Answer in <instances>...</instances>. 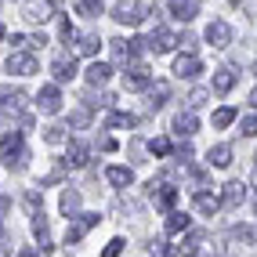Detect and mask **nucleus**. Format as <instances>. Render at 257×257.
<instances>
[{"instance_id":"nucleus-1","label":"nucleus","mask_w":257,"mask_h":257,"mask_svg":"<svg viewBox=\"0 0 257 257\" xmlns=\"http://www.w3.org/2000/svg\"><path fill=\"white\" fill-rule=\"evenodd\" d=\"M0 156H4V163H8V167H15V170H22V167H26V160H29V149H26L22 131H11V134H4V142H0Z\"/></svg>"},{"instance_id":"nucleus-2","label":"nucleus","mask_w":257,"mask_h":257,"mask_svg":"<svg viewBox=\"0 0 257 257\" xmlns=\"http://www.w3.org/2000/svg\"><path fill=\"white\" fill-rule=\"evenodd\" d=\"M112 19H116L119 26H142L145 8L138 4V0H119V4L112 8Z\"/></svg>"},{"instance_id":"nucleus-3","label":"nucleus","mask_w":257,"mask_h":257,"mask_svg":"<svg viewBox=\"0 0 257 257\" xmlns=\"http://www.w3.org/2000/svg\"><path fill=\"white\" fill-rule=\"evenodd\" d=\"M4 69L11 76H33V73H40V65H37V58H33L29 51H15V55L4 62Z\"/></svg>"},{"instance_id":"nucleus-4","label":"nucleus","mask_w":257,"mask_h":257,"mask_svg":"<svg viewBox=\"0 0 257 257\" xmlns=\"http://www.w3.org/2000/svg\"><path fill=\"white\" fill-rule=\"evenodd\" d=\"M98 221H101L98 214H76V221L69 225V232H65V246H76L80 239H83V235H87V232L98 225Z\"/></svg>"},{"instance_id":"nucleus-5","label":"nucleus","mask_w":257,"mask_h":257,"mask_svg":"<svg viewBox=\"0 0 257 257\" xmlns=\"http://www.w3.org/2000/svg\"><path fill=\"white\" fill-rule=\"evenodd\" d=\"M37 109H40L44 116L62 112V91H58V83H47V87H40V94H37Z\"/></svg>"},{"instance_id":"nucleus-6","label":"nucleus","mask_w":257,"mask_h":257,"mask_svg":"<svg viewBox=\"0 0 257 257\" xmlns=\"http://www.w3.org/2000/svg\"><path fill=\"white\" fill-rule=\"evenodd\" d=\"M149 188H152L149 196H152V203H156L160 210H174V203H178V185H170V181H160V185H156V181H152Z\"/></svg>"},{"instance_id":"nucleus-7","label":"nucleus","mask_w":257,"mask_h":257,"mask_svg":"<svg viewBox=\"0 0 257 257\" xmlns=\"http://www.w3.org/2000/svg\"><path fill=\"white\" fill-rule=\"evenodd\" d=\"M51 15H55V8H51V0H29V4L22 8V19L29 26H44Z\"/></svg>"},{"instance_id":"nucleus-8","label":"nucleus","mask_w":257,"mask_h":257,"mask_svg":"<svg viewBox=\"0 0 257 257\" xmlns=\"http://www.w3.org/2000/svg\"><path fill=\"white\" fill-rule=\"evenodd\" d=\"M109 44H112L116 62H134V58L142 55V47H145V40H138V37H134V40H123V37H119V40H109Z\"/></svg>"},{"instance_id":"nucleus-9","label":"nucleus","mask_w":257,"mask_h":257,"mask_svg":"<svg viewBox=\"0 0 257 257\" xmlns=\"http://www.w3.org/2000/svg\"><path fill=\"white\" fill-rule=\"evenodd\" d=\"M145 44H149V51H156V55H167V51H174L181 44V37H178V33H170V29H156Z\"/></svg>"},{"instance_id":"nucleus-10","label":"nucleus","mask_w":257,"mask_h":257,"mask_svg":"<svg viewBox=\"0 0 257 257\" xmlns=\"http://www.w3.org/2000/svg\"><path fill=\"white\" fill-rule=\"evenodd\" d=\"M123 87H127V91H145V87H152V73L145 69V65H127Z\"/></svg>"},{"instance_id":"nucleus-11","label":"nucleus","mask_w":257,"mask_h":257,"mask_svg":"<svg viewBox=\"0 0 257 257\" xmlns=\"http://www.w3.org/2000/svg\"><path fill=\"white\" fill-rule=\"evenodd\" d=\"M22 109H26L22 91H4L0 94V116H22Z\"/></svg>"},{"instance_id":"nucleus-12","label":"nucleus","mask_w":257,"mask_h":257,"mask_svg":"<svg viewBox=\"0 0 257 257\" xmlns=\"http://www.w3.org/2000/svg\"><path fill=\"white\" fill-rule=\"evenodd\" d=\"M87 160H91V149L83 142H69V145H65V167L80 170V167H87Z\"/></svg>"},{"instance_id":"nucleus-13","label":"nucleus","mask_w":257,"mask_h":257,"mask_svg":"<svg viewBox=\"0 0 257 257\" xmlns=\"http://www.w3.org/2000/svg\"><path fill=\"white\" fill-rule=\"evenodd\" d=\"M51 73H55V83H69L76 76V58L73 55H58L55 65H51Z\"/></svg>"},{"instance_id":"nucleus-14","label":"nucleus","mask_w":257,"mask_h":257,"mask_svg":"<svg viewBox=\"0 0 257 257\" xmlns=\"http://www.w3.org/2000/svg\"><path fill=\"white\" fill-rule=\"evenodd\" d=\"M192 207H196L199 214H207V217H214V214L221 210V196H214V192H207V188H199V192L192 196Z\"/></svg>"},{"instance_id":"nucleus-15","label":"nucleus","mask_w":257,"mask_h":257,"mask_svg":"<svg viewBox=\"0 0 257 257\" xmlns=\"http://www.w3.org/2000/svg\"><path fill=\"white\" fill-rule=\"evenodd\" d=\"M203 73V62L196 58V55H181L178 62H174V76H181V80H196Z\"/></svg>"},{"instance_id":"nucleus-16","label":"nucleus","mask_w":257,"mask_h":257,"mask_svg":"<svg viewBox=\"0 0 257 257\" xmlns=\"http://www.w3.org/2000/svg\"><path fill=\"white\" fill-rule=\"evenodd\" d=\"M207 44L210 47H228L232 44V26L228 22H210L207 26Z\"/></svg>"},{"instance_id":"nucleus-17","label":"nucleus","mask_w":257,"mask_h":257,"mask_svg":"<svg viewBox=\"0 0 257 257\" xmlns=\"http://www.w3.org/2000/svg\"><path fill=\"white\" fill-rule=\"evenodd\" d=\"M33 235H37V243H40V250H44V253L55 250V243H51V232H47V217H44V210L33 214Z\"/></svg>"},{"instance_id":"nucleus-18","label":"nucleus","mask_w":257,"mask_h":257,"mask_svg":"<svg viewBox=\"0 0 257 257\" xmlns=\"http://www.w3.org/2000/svg\"><path fill=\"white\" fill-rule=\"evenodd\" d=\"M196 127H199V119H196V112H192V109L174 116V134H181V138H192Z\"/></svg>"},{"instance_id":"nucleus-19","label":"nucleus","mask_w":257,"mask_h":257,"mask_svg":"<svg viewBox=\"0 0 257 257\" xmlns=\"http://www.w3.org/2000/svg\"><path fill=\"white\" fill-rule=\"evenodd\" d=\"M167 11L174 15L178 22H192V19H196V0H170Z\"/></svg>"},{"instance_id":"nucleus-20","label":"nucleus","mask_w":257,"mask_h":257,"mask_svg":"<svg viewBox=\"0 0 257 257\" xmlns=\"http://www.w3.org/2000/svg\"><path fill=\"white\" fill-rule=\"evenodd\" d=\"M243 196H246V185H243V181H228L225 192H221V207H239Z\"/></svg>"},{"instance_id":"nucleus-21","label":"nucleus","mask_w":257,"mask_h":257,"mask_svg":"<svg viewBox=\"0 0 257 257\" xmlns=\"http://www.w3.org/2000/svg\"><path fill=\"white\" fill-rule=\"evenodd\" d=\"M188 228H192V217H188V214H181V210H170V214H167V232H170V235L188 232Z\"/></svg>"},{"instance_id":"nucleus-22","label":"nucleus","mask_w":257,"mask_h":257,"mask_svg":"<svg viewBox=\"0 0 257 257\" xmlns=\"http://www.w3.org/2000/svg\"><path fill=\"white\" fill-rule=\"evenodd\" d=\"M109 76H112V69H109L105 62H91V65H87V83H91V87H101Z\"/></svg>"},{"instance_id":"nucleus-23","label":"nucleus","mask_w":257,"mask_h":257,"mask_svg":"<svg viewBox=\"0 0 257 257\" xmlns=\"http://www.w3.org/2000/svg\"><path fill=\"white\" fill-rule=\"evenodd\" d=\"M232 87H235V73H232V69L214 73V83H210V91H214V94H228Z\"/></svg>"},{"instance_id":"nucleus-24","label":"nucleus","mask_w":257,"mask_h":257,"mask_svg":"<svg viewBox=\"0 0 257 257\" xmlns=\"http://www.w3.org/2000/svg\"><path fill=\"white\" fill-rule=\"evenodd\" d=\"M58 207H62L65 217H76V210H80V192H76V188H65L62 199H58Z\"/></svg>"},{"instance_id":"nucleus-25","label":"nucleus","mask_w":257,"mask_h":257,"mask_svg":"<svg viewBox=\"0 0 257 257\" xmlns=\"http://www.w3.org/2000/svg\"><path fill=\"white\" fill-rule=\"evenodd\" d=\"M207 163H210V167H228V163H232V145H214V149L207 152Z\"/></svg>"},{"instance_id":"nucleus-26","label":"nucleus","mask_w":257,"mask_h":257,"mask_svg":"<svg viewBox=\"0 0 257 257\" xmlns=\"http://www.w3.org/2000/svg\"><path fill=\"white\" fill-rule=\"evenodd\" d=\"M109 185H116V188H127L131 181H134V170L131 167H109Z\"/></svg>"},{"instance_id":"nucleus-27","label":"nucleus","mask_w":257,"mask_h":257,"mask_svg":"<svg viewBox=\"0 0 257 257\" xmlns=\"http://www.w3.org/2000/svg\"><path fill=\"white\" fill-rule=\"evenodd\" d=\"M167 98H170V87H167V83H163V80L152 83V87H149V109H160Z\"/></svg>"},{"instance_id":"nucleus-28","label":"nucleus","mask_w":257,"mask_h":257,"mask_svg":"<svg viewBox=\"0 0 257 257\" xmlns=\"http://www.w3.org/2000/svg\"><path fill=\"white\" fill-rule=\"evenodd\" d=\"M11 44H15V47L33 51V47H44V44H47V37H44V33H37V37H22V33H11Z\"/></svg>"},{"instance_id":"nucleus-29","label":"nucleus","mask_w":257,"mask_h":257,"mask_svg":"<svg viewBox=\"0 0 257 257\" xmlns=\"http://www.w3.org/2000/svg\"><path fill=\"white\" fill-rule=\"evenodd\" d=\"M199 243H203V232H192V228H188V235L181 239L178 250H181L185 257H192V253H199Z\"/></svg>"},{"instance_id":"nucleus-30","label":"nucleus","mask_w":257,"mask_h":257,"mask_svg":"<svg viewBox=\"0 0 257 257\" xmlns=\"http://www.w3.org/2000/svg\"><path fill=\"white\" fill-rule=\"evenodd\" d=\"M105 127H109V131H123V127L131 131V127H134V116H131V112H109Z\"/></svg>"},{"instance_id":"nucleus-31","label":"nucleus","mask_w":257,"mask_h":257,"mask_svg":"<svg viewBox=\"0 0 257 257\" xmlns=\"http://www.w3.org/2000/svg\"><path fill=\"white\" fill-rule=\"evenodd\" d=\"M235 116H239V112H235L232 105H225V109H217V112H214V127H217V131H225V127H232V123H235Z\"/></svg>"},{"instance_id":"nucleus-32","label":"nucleus","mask_w":257,"mask_h":257,"mask_svg":"<svg viewBox=\"0 0 257 257\" xmlns=\"http://www.w3.org/2000/svg\"><path fill=\"white\" fill-rule=\"evenodd\" d=\"M76 11L83 19H98L101 15V0H76Z\"/></svg>"},{"instance_id":"nucleus-33","label":"nucleus","mask_w":257,"mask_h":257,"mask_svg":"<svg viewBox=\"0 0 257 257\" xmlns=\"http://www.w3.org/2000/svg\"><path fill=\"white\" fill-rule=\"evenodd\" d=\"M98 47H101V37H98V33H87L76 51H80V55H98Z\"/></svg>"},{"instance_id":"nucleus-34","label":"nucleus","mask_w":257,"mask_h":257,"mask_svg":"<svg viewBox=\"0 0 257 257\" xmlns=\"http://www.w3.org/2000/svg\"><path fill=\"white\" fill-rule=\"evenodd\" d=\"M149 152H152V156H170V138H152Z\"/></svg>"},{"instance_id":"nucleus-35","label":"nucleus","mask_w":257,"mask_h":257,"mask_svg":"<svg viewBox=\"0 0 257 257\" xmlns=\"http://www.w3.org/2000/svg\"><path fill=\"white\" fill-rule=\"evenodd\" d=\"M207 98H210V91H207V87H196L192 94H188V109H199V105H207Z\"/></svg>"},{"instance_id":"nucleus-36","label":"nucleus","mask_w":257,"mask_h":257,"mask_svg":"<svg viewBox=\"0 0 257 257\" xmlns=\"http://www.w3.org/2000/svg\"><path fill=\"white\" fill-rule=\"evenodd\" d=\"M58 37H62L65 44H73V40H76V26H73L69 19H62V22H58Z\"/></svg>"},{"instance_id":"nucleus-37","label":"nucleus","mask_w":257,"mask_h":257,"mask_svg":"<svg viewBox=\"0 0 257 257\" xmlns=\"http://www.w3.org/2000/svg\"><path fill=\"white\" fill-rule=\"evenodd\" d=\"M123 246H127V243H123V239L116 235V239H109V243H105V250H101V257H119V253H123Z\"/></svg>"},{"instance_id":"nucleus-38","label":"nucleus","mask_w":257,"mask_h":257,"mask_svg":"<svg viewBox=\"0 0 257 257\" xmlns=\"http://www.w3.org/2000/svg\"><path fill=\"white\" fill-rule=\"evenodd\" d=\"M152 253H156V257H181V250H178L174 243H156V246H152Z\"/></svg>"},{"instance_id":"nucleus-39","label":"nucleus","mask_w":257,"mask_h":257,"mask_svg":"<svg viewBox=\"0 0 257 257\" xmlns=\"http://www.w3.org/2000/svg\"><path fill=\"white\" fill-rule=\"evenodd\" d=\"M87 123H91V109H76L69 116V127H87Z\"/></svg>"},{"instance_id":"nucleus-40","label":"nucleus","mask_w":257,"mask_h":257,"mask_svg":"<svg viewBox=\"0 0 257 257\" xmlns=\"http://www.w3.org/2000/svg\"><path fill=\"white\" fill-rule=\"evenodd\" d=\"M239 131H243L246 138H257V116H246V119H243V127H239Z\"/></svg>"},{"instance_id":"nucleus-41","label":"nucleus","mask_w":257,"mask_h":257,"mask_svg":"<svg viewBox=\"0 0 257 257\" xmlns=\"http://www.w3.org/2000/svg\"><path fill=\"white\" fill-rule=\"evenodd\" d=\"M44 138H47L51 145H58V142L65 138V127H47V134H44Z\"/></svg>"},{"instance_id":"nucleus-42","label":"nucleus","mask_w":257,"mask_h":257,"mask_svg":"<svg viewBox=\"0 0 257 257\" xmlns=\"http://www.w3.org/2000/svg\"><path fill=\"white\" fill-rule=\"evenodd\" d=\"M235 235L243 239V243H257V228H235Z\"/></svg>"},{"instance_id":"nucleus-43","label":"nucleus","mask_w":257,"mask_h":257,"mask_svg":"<svg viewBox=\"0 0 257 257\" xmlns=\"http://www.w3.org/2000/svg\"><path fill=\"white\" fill-rule=\"evenodd\" d=\"M101 152H116V138H105V142H101Z\"/></svg>"},{"instance_id":"nucleus-44","label":"nucleus","mask_w":257,"mask_h":257,"mask_svg":"<svg viewBox=\"0 0 257 257\" xmlns=\"http://www.w3.org/2000/svg\"><path fill=\"white\" fill-rule=\"evenodd\" d=\"M250 105H253V109H257V87H253V91H250Z\"/></svg>"},{"instance_id":"nucleus-45","label":"nucleus","mask_w":257,"mask_h":257,"mask_svg":"<svg viewBox=\"0 0 257 257\" xmlns=\"http://www.w3.org/2000/svg\"><path fill=\"white\" fill-rule=\"evenodd\" d=\"M19 257H37V253H33V250H19Z\"/></svg>"},{"instance_id":"nucleus-46","label":"nucleus","mask_w":257,"mask_h":257,"mask_svg":"<svg viewBox=\"0 0 257 257\" xmlns=\"http://www.w3.org/2000/svg\"><path fill=\"white\" fill-rule=\"evenodd\" d=\"M253 192H257V167H253Z\"/></svg>"},{"instance_id":"nucleus-47","label":"nucleus","mask_w":257,"mask_h":257,"mask_svg":"<svg viewBox=\"0 0 257 257\" xmlns=\"http://www.w3.org/2000/svg\"><path fill=\"white\" fill-rule=\"evenodd\" d=\"M0 239H4V221H0Z\"/></svg>"},{"instance_id":"nucleus-48","label":"nucleus","mask_w":257,"mask_h":257,"mask_svg":"<svg viewBox=\"0 0 257 257\" xmlns=\"http://www.w3.org/2000/svg\"><path fill=\"white\" fill-rule=\"evenodd\" d=\"M0 37H4V22H0Z\"/></svg>"},{"instance_id":"nucleus-49","label":"nucleus","mask_w":257,"mask_h":257,"mask_svg":"<svg viewBox=\"0 0 257 257\" xmlns=\"http://www.w3.org/2000/svg\"><path fill=\"white\" fill-rule=\"evenodd\" d=\"M232 4H243V0H232Z\"/></svg>"},{"instance_id":"nucleus-50","label":"nucleus","mask_w":257,"mask_h":257,"mask_svg":"<svg viewBox=\"0 0 257 257\" xmlns=\"http://www.w3.org/2000/svg\"><path fill=\"white\" fill-rule=\"evenodd\" d=\"M192 257H199V253H192Z\"/></svg>"},{"instance_id":"nucleus-51","label":"nucleus","mask_w":257,"mask_h":257,"mask_svg":"<svg viewBox=\"0 0 257 257\" xmlns=\"http://www.w3.org/2000/svg\"><path fill=\"white\" fill-rule=\"evenodd\" d=\"M253 210H257V207H253Z\"/></svg>"}]
</instances>
